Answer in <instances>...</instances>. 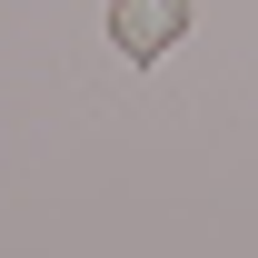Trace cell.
Wrapping results in <instances>:
<instances>
[{"mask_svg":"<svg viewBox=\"0 0 258 258\" xmlns=\"http://www.w3.org/2000/svg\"><path fill=\"white\" fill-rule=\"evenodd\" d=\"M179 30H189V0H109V40L129 60H169Z\"/></svg>","mask_w":258,"mask_h":258,"instance_id":"1","label":"cell"}]
</instances>
